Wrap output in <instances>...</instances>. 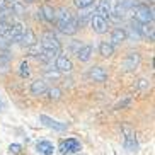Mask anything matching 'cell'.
<instances>
[{
	"mask_svg": "<svg viewBox=\"0 0 155 155\" xmlns=\"http://www.w3.org/2000/svg\"><path fill=\"white\" fill-rule=\"evenodd\" d=\"M41 48H43V53L48 58H53V56H56L61 51V43H60V39L56 38L55 32L46 31L41 36Z\"/></svg>",
	"mask_w": 155,
	"mask_h": 155,
	"instance_id": "6da1fadb",
	"label": "cell"
},
{
	"mask_svg": "<svg viewBox=\"0 0 155 155\" xmlns=\"http://www.w3.org/2000/svg\"><path fill=\"white\" fill-rule=\"evenodd\" d=\"M135 21L140 24H152L153 22V10L148 7V5H143V4H138L135 7Z\"/></svg>",
	"mask_w": 155,
	"mask_h": 155,
	"instance_id": "7a4b0ae2",
	"label": "cell"
},
{
	"mask_svg": "<svg viewBox=\"0 0 155 155\" xmlns=\"http://www.w3.org/2000/svg\"><path fill=\"white\" fill-rule=\"evenodd\" d=\"M123 133H124V148H126L130 153H137L138 152V141L135 137V130H133L130 124L124 123L123 124Z\"/></svg>",
	"mask_w": 155,
	"mask_h": 155,
	"instance_id": "3957f363",
	"label": "cell"
},
{
	"mask_svg": "<svg viewBox=\"0 0 155 155\" xmlns=\"http://www.w3.org/2000/svg\"><path fill=\"white\" fill-rule=\"evenodd\" d=\"M80 148H82V145H80V141L77 138H67V140H63L60 143V152L63 155L65 153H75Z\"/></svg>",
	"mask_w": 155,
	"mask_h": 155,
	"instance_id": "277c9868",
	"label": "cell"
},
{
	"mask_svg": "<svg viewBox=\"0 0 155 155\" xmlns=\"http://www.w3.org/2000/svg\"><path fill=\"white\" fill-rule=\"evenodd\" d=\"M140 61H141L140 55H138V53H135V51H131V53H128V55L124 56L123 68L126 70V72H133L135 68H138V67H140Z\"/></svg>",
	"mask_w": 155,
	"mask_h": 155,
	"instance_id": "5b68a950",
	"label": "cell"
},
{
	"mask_svg": "<svg viewBox=\"0 0 155 155\" xmlns=\"http://www.w3.org/2000/svg\"><path fill=\"white\" fill-rule=\"evenodd\" d=\"M39 121H41L46 128L55 130V131H65V130L68 128V124H67V123H60V121H56V119L46 116V114H41V116H39Z\"/></svg>",
	"mask_w": 155,
	"mask_h": 155,
	"instance_id": "8992f818",
	"label": "cell"
},
{
	"mask_svg": "<svg viewBox=\"0 0 155 155\" xmlns=\"http://www.w3.org/2000/svg\"><path fill=\"white\" fill-rule=\"evenodd\" d=\"M55 68L58 70L60 73H70L73 70V63L68 56L65 55H58L56 56V61H55Z\"/></svg>",
	"mask_w": 155,
	"mask_h": 155,
	"instance_id": "52a82bcc",
	"label": "cell"
},
{
	"mask_svg": "<svg viewBox=\"0 0 155 155\" xmlns=\"http://www.w3.org/2000/svg\"><path fill=\"white\" fill-rule=\"evenodd\" d=\"M91 26H92V29H94V32H97V34L107 32V21L99 17V15H92L91 17Z\"/></svg>",
	"mask_w": 155,
	"mask_h": 155,
	"instance_id": "ba28073f",
	"label": "cell"
},
{
	"mask_svg": "<svg viewBox=\"0 0 155 155\" xmlns=\"http://www.w3.org/2000/svg\"><path fill=\"white\" fill-rule=\"evenodd\" d=\"M55 22L58 28H61V26H65V24L68 22V21H72L73 19V14L70 12L68 9H65V7H61V9L58 10V12H55Z\"/></svg>",
	"mask_w": 155,
	"mask_h": 155,
	"instance_id": "9c48e42d",
	"label": "cell"
},
{
	"mask_svg": "<svg viewBox=\"0 0 155 155\" xmlns=\"http://www.w3.org/2000/svg\"><path fill=\"white\" fill-rule=\"evenodd\" d=\"M55 12H56V10L53 9L51 5L45 4V5L41 7V10L38 12V17H39V19H43V21H46V22L53 24V22H55V15H56Z\"/></svg>",
	"mask_w": 155,
	"mask_h": 155,
	"instance_id": "30bf717a",
	"label": "cell"
},
{
	"mask_svg": "<svg viewBox=\"0 0 155 155\" xmlns=\"http://www.w3.org/2000/svg\"><path fill=\"white\" fill-rule=\"evenodd\" d=\"M36 43H38V38H36V34L32 32V29L31 28H24L22 29V36H21V45L26 46V48H29V46L36 45Z\"/></svg>",
	"mask_w": 155,
	"mask_h": 155,
	"instance_id": "8fae6325",
	"label": "cell"
},
{
	"mask_svg": "<svg viewBox=\"0 0 155 155\" xmlns=\"http://www.w3.org/2000/svg\"><path fill=\"white\" fill-rule=\"evenodd\" d=\"M89 77L94 80V82H106L107 80V72H106L102 67H92L91 70H89Z\"/></svg>",
	"mask_w": 155,
	"mask_h": 155,
	"instance_id": "7c38bea8",
	"label": "cell"
},
{
	"mask_svg": "<svg viewBox=\"0 0 155 155\" xmlns=\"http://www.w3.org/2000/svg\"><path fill=\"white\" fill-rule=\"evenodd\" d=\"M128 39V32H126V29H123V28H116L113 32H111V45H121L123 41H126Z\"/></svg>",
	"mask_w": 155,
	"mask_h": 155,
	"instance_id": "4fadbf2b",
	"label": "cell"
},
{
	"mask_svg": "<svg viewBox=\"0 0 155 155\" xmlns=\"http://www.w3.org/2000/svg\"><path fill=\"white\" fill-rule=\"evenodd\" d=\"M29 91H31L32 96H43V94L48 92V85H46V82L43 78H38V80H34L31 84V89Z\"/></svg>",
	"mask_w": 155,
	"mask_h": 155,
	"instance_id": "5bb4252c",
	"label": "cell"
},
{
	"mask_svg": "<svg viewBox=\"0 0 155 155\" xmlns=\"http://www.w3.org/2000/svg\"><path fill=\"white\" fill-rule=\"evenodd\" d=\"M61 34H65V36H75L78 31V24H77V19L73 17L72 21H68V22L65 24V26H61V28H58Z\"/></svg>",
	"mask_w": 155,
	"mask_h": 155,
	"instance_id": "9a60e30c",
	"label": "cell"
},
{
	"mask_svg": "<svg viewBox=\"0 0 155 155\" xmlns=\"http://www.w3.org/2000/svg\"><path fill=\"white\" fill-rule=\"evenodd\" d=\"M36 150L39 152L41 155H53L55 153V147H53V143L48 140H41L36 143Z\"/></svg>",
	"mask_w": 155,
	"mask_h": 155,
	"instance_id": "2e32d148",
	"label": "cell"
},
{
	"mask_svg": "<svg viewBox=\"0 0 155 155\" xmlns=\"http://www.w3.org/2000/svg\"><path fill=\"white\" fill-rule=\"evenodd\" d=\"M111 4H109V0H101L99 5H97V10H96V15H99V17L106 19L107 21V17H109L111 14Z\"/></svg>",
	"mask_w": 155,
	"mask_h": 155,
	"instance_id": "e0dca14e",
	"label": "cell"
},
{
	"mask_svg": "<svg viewBox=\"0 0 155 155\" xmlns=\"http://www.w3.org/2000/svg\"><path fill=\"white\" fill-rule=\"evenodd\" d=\"M92 9L91 7H87V9H80V14L77 15V24H78V28H84L87 22H91V17H92Z\"/></svg>",
	"mask_w": 155,
	"mask_h": 155,
	"instance_id": "ac0fdd59",
	"label": "cell"
},
{
	"mask_svg": "<svg viewBox=\"0 0 155 155\" xmlns=\"http://www.w3.org/2000/svg\"><path fill=\"white\" fill-rule=\"evenodd\" d=\"M92 53H94V48L91 45H82V48L77 51V58L80 61H89L92 58Z\"/></svg>",
	"mask_w": 155,
	"mask_h": 155,
	"instance_id": "d6986e66",
	"label": "cell"
},
{
	"mask_svg": "<svg viewBox=\"0 0 155 155\" xmlns=\"http://www.w3.org/2000/svg\"><path fill=\"white\" fill-rule=\"evenodd\" d=\"M99 55L104 56V58L113 56L114 55V46L111 45L109 41H101V45H99Z\"/></svg>",
	"mask_w": 155,
	"mask_h": 155,
	"instance_id": "ffe728a7",
	"label": "cell"
},
{
	"mask_svg": "<svg viewBox=\"0 0 155 155\" xmlns=\"http://www.w3.org/2000/svg\"><path fill=\"white\" fill-rule=\"evenodd\" d=\"M141 36H147L148 41H153L155 36H153V24H143L141 26Z\"/></svg>",
	"mask_w": 155,
	"mask_h": 155,
	"instance_id": "44dd1931",
	"label": "cell"
},
{
	"mask_svg": "<svg viewBox=\"0 0 155 155\" xmlns=\"http://www.w3.org/2000/svg\"><path fill=\"white\" fill-rule=\"evenodd\" d=\"M10 10H12V15H21L24 14V10H26V7H24V4H21V2H17V0H14L12 4H10Z\"/></svg>",
	"mask_w": 155,
	"mask_h": 155,
	"instance_id": "7402d4cb",
	"label": "cell"
},
{
	"mask_svg": "<svg viewBox=\"0 0 155 155\" xmlns=\"http://www.w3.org/2000/svg\"><path fill=\"white\" fill-rule=\"evenodd\" d=\"M28 53H29L31 56H36V58H38V56H39V55L43 53V48H41V45H38V43H36V45L29 46V48H28Z\"/></svg>",
	"mask_w": 155,
	"mask_h": 155,
	"instance_id": "603a6c76",
	"label": "cell"
},
{
	"mask_svg": "<svg viewBox=\"0 0 155 155\" xmlns=\"http://www.w3.org/2000/svg\"><path fill=\"white\" fill-rule=\"evenodd\" d=\"M73 4H75V7H77V9L80 10V9H87V7H92L94 0H73Z\"/></svg>",
	"mask_w": 155,
	"mask_h": 155,
	"instance_id": "cb8c5ba5",
	"label": "cell"
},
{
	"mask_svg": "<svg viewBox=\"0 0 155 155\" xmlns=\"http://www.w3.org/2000/svg\"><path fill=\"white\" fill-rule=\"evenodd\" d=\"M19 75L22 78H26V77H29V65H28V61L24 60V61H21V67H19Z\"/></svg>",
	"mask_w": 155,
	"mask_h": 155,
	"instance_id": "d4e9b609",
	"label": "cell"
},
{
	"mask_svg": "<svg viewBox=\"0 0 155 155\" xmlns=\"http://www.w3.org/2000/svg\"><path fill=\"white\" fill-rule=\"evenodd\" d=\"M82 48V43L80 41H77V39H72L70 41V51H72L73 55H77V51Z\"/></svg>",
	"mask_w": 155,
	"mask_h": 155,
	"instance_id": "484cf974",
	"label": "cell"
},
{
	"mask_svg": "<svg viewBox=\"0 0 155 155\" xmlns=\"http://www.w3.org/2000/svg\"><path fill=\"white\" fill-rule=\"evenodd\" d=\"M46 94H50L51 99H60L61 97V91H60L58 87H53V89H48V92Z\"/></svg>",
	"mask_w": 155,
	"mask_h": 155,
	"instance_id": "4316f807",
	"label": "cell"
},
{
	"mask_svg": "<svg viewBox=\"0 0 155 155\" xmlns=\"http://www.w3.org/2000/svg\"><path fill=\"white\" fill-rule=\"evenodd\" d=\"M60 75H61V73L58 72V70H46L45 72V77L46 78H53V80H56V78H60Z\"/></svg>",
	"mask_w": 155,
	"mask_h": 155,
	"instance_id": "83f0119b",
	"label": "cell"
},
{
	"mask_svg": "<svg viewBox=\"0 0 155 155\" xmlns=\"http://www.w3.org/2000/svg\"><path fill=\"white\" fill-rule=\"evenodd\" d=\"M21 150H22V147L19 145V143H12V145L9 147L10 155H19V153H21Z\"/></svg>",
	"mask_w": 155,
	"mask_h": 155,
	"instance_id": "f1b7e54d",
	"label": "cell"
},
{
	"mask_svg": "<svg viewBox=\"0 0 155 155\" xmlns=\"http://www.w3.org/2000/svg\"><path fill=\"white\" fill-rule=\"evenodd\" d=\"M7 5H9V4H7L5 0H0V10H4L5 7H7Z\"/></svg>",
	"mask_w": 155,
	"mask_h": 155,
	"instance_id": "f546056e",
	"label": "cell"
},
{
	"mask_svg": "<svg viewBox=\"0 0 155 155\" xmlns=\"http://www.w3.org/2000/svg\"><path fill=\"white\" fill-rule=\"evenodd\" d=\"M24 2H26V4H32V2H34V0H24Z\"/></svg>",
	"mask_w": 155,
	"mask_h": 155,
	"instance_id": "4dcf8cb0",
	"label": "cell"
},
{
	"mask_svg": "<svg viewBox=\"0 0 155 155\" xmlns=\"http://www.w3.org/2000/svg\"><path fill=\"white\" fill-rule=\"evenodd\" d=\"M5 2H7V4H12V2H14V0H5Z\"/></svg>",
	"mask_w": 155,
	"mask_h": 155,
	"instance_id": "1f68e13d",
	"label": "cell"
},
{
	"mask_svg": "<svg viewBox=\"0 0 155 155\" xmlns=\"http://www.w3.org/2000/svg\"><path fill=\"white\" fill-rule=\"evenodd\" d=\"M0 109H2V104H0Z\"/></svg>",
	"mask_w": 155,
	"mask_h": 155,
	"instance_id": "d6a6232c",
	"label": "cell"
}]
</instances>
